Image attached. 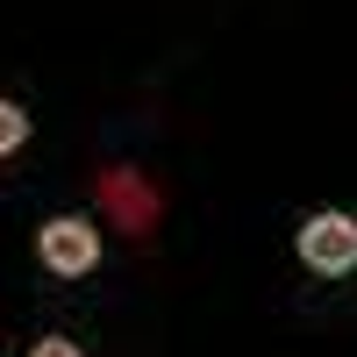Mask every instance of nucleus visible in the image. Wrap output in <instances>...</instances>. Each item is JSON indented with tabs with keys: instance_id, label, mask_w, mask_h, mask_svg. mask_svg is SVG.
I'll return each mask as SVG.
<instances>
[{
	"instance_id": "1",
	"label": "nucleus",
	"mask_w": 357,
	"mask_h": 357,
	"mask_svg": "<svg viewBox=\"0 0 357 357\" xmlns=\"http://www.w3.org/2000/svg\"><path fill=\"white\" fill-rule=\"evenodd\" d=\"M93 215L143 243V236L165 229V193H158V178L143 165H100L93 172Z\"/></svg>"
},
{
	"instance_id": "4",
	"label": "nucleus",
	"mask_w": 357,
	"mask_h": 357,
	"mask_svg": "<svg viewBox=\"0 0 357 357\" xmlns=\"http://www.w3.org/2000/svg\"><path fill=\"white\" fill-rule=\"evenodd\" d=\"M29 136H36V114H29L22 100H0V158H15Z\"/></svg>"
},
{
	"instance_id": "3",
	"label": "nucleus",
	"mask_w": 357,
	"mask_h": 357,
	"mask_svg": "<svg viewBox=\"0 0 357 357\" xmlns=\"http://www.w3.org/2000/svg\"><path fill=\"white\" fill-rule=\"evenodd\" d=\"M100 215H43L36 222V264L50 279H86L100 272Z\"/></svg>"
},
{
	"instance_id": "5",
	"label": "nucleus",
	"mask_w": 357,
	"mask_h": 357,
	"mask_svg": "<svg viewBox=\"0 0 357 357\" xmlns=\"http://www.w3.org/2000/svg\"><path fill=\"white\" fill-rule=\"evenodd\" d=\"M29 357H86V343H72V336H36Z\"/></svg>"
},
{
	"instance_id": "2",
	"label": "nucleus",
	"mask_w": 357,
	"mask_h": 357,
	"mask_svg": "<svg viewBox=\"0 0 357 357\" xmlns=\"http://www.w3.org/2000/svg\"><path fill=\"white\" fill-rule=\"evenodd\" d=\"M293 257H301L314 279H350L357 272V215L350 207H314V215H301Z\"/></svg>"
}]
</instances>
